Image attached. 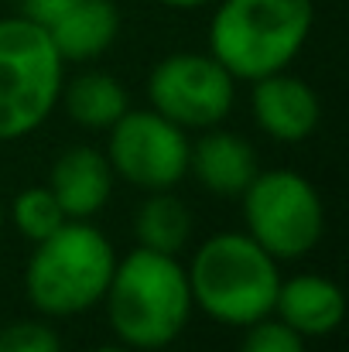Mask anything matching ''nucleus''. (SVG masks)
<instances>
[{"mask_svg": "<svg viewBox=\"0 0 349 352\" xmlns=\"http://www.w3.org/2000/svg\"><path fill=\"white\" fill-rule=\"evenodd\" d=\"M189 171L199 178V185L213 195L223 199H240L243 188L253 182L260 171L257 151L250 140L230 130H202V137L189 147Z\"/></svg>", "mask_w": 349, "mask_h": 352, "instance_id": "nucleus-12", "label": "nucleus"}, {"mask_svg": "<svg viewBox=\"0 0 349 352\" xmlns=\"http://www.w3.org/2000/svg\"><path fill=\"white\" fill-rule=\"evenodd\" d=\"M192 305L213 322L246 329L274 311L277 298V260L246 233L209 236L185 267Z\"/></svg>", "mask_w": 349, "mask_h": 352, "instance_id": "nucleus-4", "label": "nucleus"}, {"mask_svg": "<svg viewBox=\"0 0 349 352\" xmlns=\"http://www.w3.org/2000/svg\"><path fill=\"white\" fill-rule=\"evenodd\" d=\"M116 250L89 219H65L34 243L24 267V291L38 315L69 318L103 301L114 277Z\"/></svg>", "mask_w": 349, "mask_h": 352, "instance_id": "nucleus-3", "label": "nucleus"}, {"mask_svg": "<svg viewBox=\"0 0 349 352\" xmlns=\"http://www.w3.org/2000/svg\"><path fill=\"white\" fill-rule=\"evenodd\" d=\"M10 223L21 230V236L38 243L65 223V212H62V206H59V199L52 195L48 185H34V188H24L10 202Z\"/></svg>", "mask_w": 349, "mask_h": 352, "instance_id": "nucleus-16", "label": "nucleus"}, {"mask_svg": "<svg viewBox=\"0 0 349 352\" xmlns=\"http://www.w3.org/2000/svg\"><path fill=\"white\" fill-rule=\"evenodd\" d=\"M107 161L123 182L144 192H168L189 175V137L154 110H127L107 130Z\"/></svg>", "mask_w": 349, "mask_h": 352, "instance_id": "nucleus-8", "label": "nucleus"}, {"mask_svg": "<svg viewBox=\"0 0 349 352\" xmlns=\"http://www.w3.org/2000/svg\"><path fill=\"white\" fill-rule=\"evenodd\" d=\"M250 110H253L257 126L281 144L308 140L319 130V120H322L319 93L305 79L288 76V69L264 76V79H253Z\"/></svg>", "mask_w": 349, "mask_h": 352, "instance_id": "nucleus-9", "label": "nucleus"}, {"mask_svg": "<svg viewBox=\"0 0 349 352\" xmlns=\"http://www.w3.org/2000/svg\"><path fill=\"white\" fill-rule=\"evenodd\" d=\"M72 3H76V0H17L21 17H28V21L41 24V28H48L52 21H59Z\"/></svg>", "mask_w": 349, "mask_h": 352, "instance_id": "nucleus-19", "label": "nucleus"}, {"mask_svg": "<svg viewBox=\"0 0 349 352\" xmlns=\"http://www.w3.org/2000/svg\"><path fill=\"white\" fill-rule=\"evenodd\" d=\"M240 199L246 236L257 239L274 260H298L312 253L326 233L322 195L291 168L257 171Z\"/></svg>", "mask_w": 349, "mask_h": 352, "instance_id": "nucleus-6", "label": "nucleus"}, {"mask_svg": "<svg viewBox=\"0 0 349 352\" xmlns=\"http://www.w3.org/2000/svg\"><path fill=\"white\" fill-rule=\"evenodd\" d=\"M312 0H220L209 21V55L236 82L284 72L312 34Z\"/></svg>", "mask_w": 349, "mask_h": 352, "instance_id": "nucleus-2", "label": "nucleus"}, {"mask_svg": "<svg viewBox=\"0 0 349 352\" xmlns=\"http://www.w3.org/2000/svg\"><path fill=\"white\" fill-rule=\"evenodd\" d=\"M0 230H3V202H0Z\"/></svg>", "mask_w": 349, "mask_h": 352, "instance_id": "nucleus-22", "label": "nucleus"}, {"mask_svg": "<svg viewBox=\"0 0 349 352\" xmlns=\"http://www.w3.org/2000/svg\"><path fill=\"white\" fill-rule=\"evenodd\" d=\"M236 79L206 52H175L147 76V103L182 130H209L230 117Z\"/></svg>", "mask_w": 349, "mask_h": 352, "instance_id": "nucleus-7", "label": "nucleus"}, {"mask_svg": "<svg viewBox=\"0 0 349 352\" xmlns=\"http://www.w3.org/2000/svg\"><path fill=\"white\" fill-rule=\"evenodd\" d=\"M240 352H305V339L295 329H288L281 318L267 315V318L246 325Z\"/></svg>", "mask_w": 349, "mask_h": 352, "instance_id": "nucleus-18", "label": "nucleus"}, {"mask_svg": "<svg viewBox=\"0 0 349 352\" xmlns=\"http://www.w3.org/2000/svg\"><path fill=\"white\" fill-rule=\"evenodd\" d=\"M59 103L86 130H110L130 110L127 89L120 86V79H114L110 72H100V69L79 72L76 79L62 82Z\"/></svg>", "mask_w": 349, "mask_h": 352, "instance_id": "nucleus-14", "label": "nucleus"}, {"mask_svg": "<svg viewBox=\"0 0 349 352\" xmlns=\"http://www.w3.org/2000/svg\"><path fill=\"white\" fill-rule=\"evenodd\" d=\"M48 34L62 62H93L120 34V10L114 0H76L59 21L48 24Z\"/></svg>", "mask_w": 349, "mask_h": 352, "instance_id": "nucleus-13", "label": "nucleus"}, {"mask_svg": "<svg viewBox=\"0 0 349 352\" xmlns=\"http://www.w3.org/2000/svg\"><path fill=\"white\" fill-rule=\"evenodd\" d=\"M114 168L100 147H65L48 175V188L59 199L65 219H93L114 195Z\"/></svg>", "mask_w": 349, "mask_h": 352, "instance_id": "nucleus-10", "label": "nucleus"}, {"mask_svg": "<svg viewBox=\"0 0 349 352\" xmlns=\"http://www.w3.org/2000/svg\"><path fill=\"white\" fill-rule=\"evenodd\" d=\"M271 315H277L302 339H322V336H332L343 325L346 298H343V287L332 277L295 274V277L277 284V298H274Z\"/></svg>", "mask_w": 349, "mask_h": 352, "instance_id": "nucleus-11", "label": "nucleus"}, {"mask_svg": "<svg viewBox=\"0 0 349 352\" xmlns=\"http://www.w3.org/2000/svg\"><path fill=\"white\" fill-rule=\"evenodd\" d=\"M158 3H165V7H171V10H199V7H206V3H213V0H158Z\"/></svg>", "mask_w": 349, "mask_h": 352, "instance_id": "nucleus-20", "label": "nucleus"}, {"mask_svg": "<svg viewBox=\"0 0 349 352\" xmlns=\"http://www.w3.org/2000/svg\"><path fill=\"white\" fill-rule=\"evenodd\" d=\"M107 315L120 346L134 352H154L171 346L192 315V291L185 263L154 250H130L116 260L107 284Z\"/></svg>", "mask_w": 349, "mask_h": 352, "instance_id": "nucleus-1", "label": "nucleus"}, {"mask_svg": "<svg viewBox=\"0 0 349 352\" xmlns=\"http://www.w3.org/2000/svg\"><path fill=\"white\" fill-rule=\"evenodd\" d=\"M65 82V62L48 28L28 17H0V140L34 133Z\"/></svg>", "mask_w": 349, "mask_h": 352, "instance_id": "nucleus-5", "label": "nucleus"}, {"mask_svg": "<svg viewBox=\"0 0 349 352\" xmlns=\"http://www.w3.org/2000/svg\"><path fill=\"white\" fill-rule=\"evenodd\" d=\"M89 352H134V349H127V346H100V349H89Z\"/></svg>", "mask_w": 349, "mask_h": 352, "instance_id": "nucleus-21", "label": "nucleus"}, {"mask_svg": "<svg viewBox=\"0 0 349 352\" xmlns=\"http://www.w3.org/2000/svg\"><path fill=\"white\" fill-rule=\"evenodd\" d=\"M134 233H137V246L154 250V253L178 256L182 246H185L189 236H192L189 206H185L171 188H168V192H147L144 206L137 209Z\"/></svg>", "mask_w": 349, "mask_h": 352, "instance_id": "nucleus-15", "label": "nucleus"}, {"mask_svg": "<svg viewBox=\"0 0 349 352\" xmlns=\"http://www.w3.org/2000/svg\"><path fill=\"white\" fill-rule=\"evenodd\" d=\"M0 352H62V342L48 322L24 318L0 329Z\"/></svg>", "mask_w": 349, "mask_h": 352, "instance_id": "nucleus-17", "label": "nucleus"}]
</instances>
